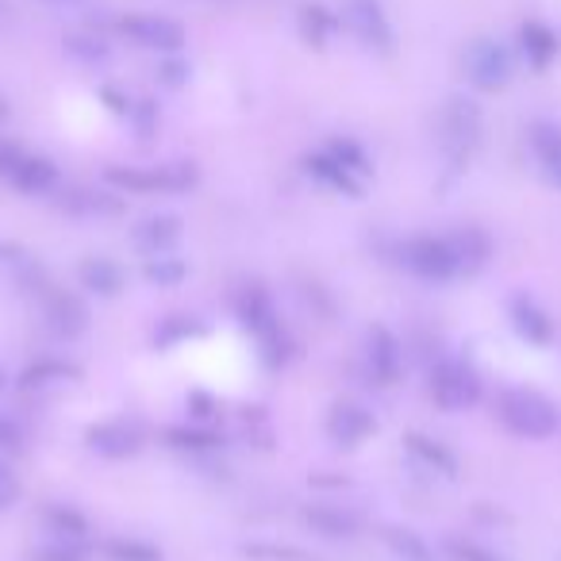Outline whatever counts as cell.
<instances>
[{
	"mask_svg": "<svg viewBox=\"0 0 561 561\" xmlns=\"http://www.w3.org/2000/svg\"><path fill=\"white\" fill-rule=\"evenodd\" d=\"M104 553L112 561H162V550L154 542H142V538H112Z\"/></svg>",
	"mask_w": 561,
	"mask_h": 561,
	"instance_id": "f1b7e54d",
	"label": "cell"
},
{
	"mask_svg": "<svg viewBox=\"0 0 561 561\" xmlns=\"http://www.w3.org/2000/svg\"><path fill=\"white\" fill-rule=\"evenodd\" d=\"M328 150L339 158V162L346 165V170L358 173L362 181H366L369 173H374V165H369V154H366V150H362L354 139H331V142H328Z\"/></svg>",
	"mask_w": 561,
	"mask_h": 561,
	"instance_id": "836d02e7",
	"label": "cell"
},
{
	"mask_svg": "<svg viewBox=\"0 0 561 561\" xmlns=\"http://www.w3.org/2000/svg\"><path fill=\"white\" fill-rule=\"evenodd\" d=\"M343 20L362 47L381 50V55L392 50V39H397V35H392V24H389V16H385L381 0H346Z\"/></svg>",
	"mask_w": 561,
	"mask_h": 561,
	"instance_id": "9c48e42d",
	"label": "cell"
},
{
	"mask_svg": "<svg viewBox=\"0 0 561 561\" xmlns=\"http://www.w3.org/2000/svg\"><path fill=\"white\" fill-rule=\"evenodd\" d=\"M530 147H535V158L542 165V173L561 185V127L558 124H535L530 127Z\"/></svg>",
	"mask_w": 561,
	"mask_h": 561,
	"instance_id": "cb8c5ba5",
	"label": "cell"
},
{
	"mask_svg": "<svg viewBox=\"0 0 561 561\" xmlns=\"http://www.w3.org/2000/svg\"><path fill=\"white\" fill-rule=\"evenodd\" d=\"M443 550L450 553L454 561H504V553H496L492 546L477 542V538H461V535L446 538Z\"/></svg>",
	"mask_w": 561,
	"mask_h": 561,
	"instance_id": "d6a6232c",
	"label": "cell"
},
{
	"mask_svg": "<svg viewBox=\"0 0 561 561\" xmlns=\"http://www.w3.org/2000/svg\"><path fill=\"white\" fill-rule=\"evenodd\" d=\"M4 116H9V104H4V101H0V119H4Z\"/></svg>",
	"mask_w": 561,
	"mask_h": 561,
	"instance_id": "b9f144b4",
	"label": "cell"
},
{
	"mask_svg": "<svg viewBox=\"0 0 561 561\" xmlns=\"http://www.w3.org/2000/svg\"><path fill=\"white\" fill-rule=\"evenodd\" d=\"M305 523L312 530H320L323 538H354L362 530V519L351 512V507L339 504H312L305 507Z\"/></svg>",
	"mask_w": 561,
	"mask_h": 561,
	"instance_id": "ffe728a7",
	"label": "cell"
},
{
	"mask_svg": "<svg viewBox=\"0 0 561 561\" xmlns=\"http://www.w3.org/2000/svg\"><path fill=\"white\" fill-rule=\"evenodd\" d=\"M78 277H81V285H85L89 293H96V297H119L124 293V265L119 262H112V257H104V254H96V257H85L81 262V270H78Z\"/></svg>",
	"mask_w": 561,
	"mask_h": 561,
	"instance_id": "ac0fdd59",
	"label": "cell"
},
{
	"mask_svg": "<svg viewBox=\"0 0 561 561\" xmlns=\"http://www.w3.org/2000/svg\"><path fill=\"white\" fill-rule=\"evenodd\" d=\"M66 47H70L78 58H85V62H101V58L108 55V47H104L101 39H70Z\"/></svg>",
	"mask_w": 561,
	"mask_h": 561,
	"instance_id": "8d00e7d4",
	"label": "cell"
},
{
	"mask_svg": "<svg viewBox=\"0 0 561 561\" xmlns=\"http://www.w3.org/2000/svg\"><path fill=\"white\" fill-rule=\"evenodd\" d=\"M165 443L178 446V450H211L219 446V435L211 427H170L165 431Z\"/></svg>",
	"mask_w": 561,
	"mask_h": 561,
	"instance_id": "4dcf8cb0",
	"label": "cell"
},
{
	"mask_svg": "<svg viewBox=\"0 0 561 561\" xmlns=\"http://www.w3.org/2000/svg\"><path fill=\"white\" fill-rule=\"evenodd\" d=\"M119 35L131 39L135 47L154 50V55H178L185 47V27L170 16H154V12H131L119 20Z\"/></svg>",
	"mask_w": 561,
	"mask_h": 561,
	"instance_id": "52a82bcc",
	"label": "cell"
},
{
	"mask_svg": "<svg viewBox=\"0 0 561 561\" xmlns=\"http://www.w3.org/2000/svg\"><path fill=\"white\" fill-rule=\"evenodd\" d=\"M47 323L58 331V335H66V339H73V335H81L85 331V323H89V312H85V305H81L73 293H47Z\"/></svg>",
	"mask_w": 561,
	"mask_h": 561,
	"instance_id": "44dd1931",
	"label": "cell"
},
{
	"mask_svg": "<svg viewBox=\"0 0 561 561\" xmlns=\"http://www.w3.org/2000/svg\"><path fill=\"white\" fill-rule=\"evenodd\" d=\"M496 420L507 435L527 438V443H546L558 435L561 408L538 389H504L496 397Z\"/></svg>",
	"mask_w": 561,
	"mask_h": 561,
	"instance_id": "7a4b0ae2",
	"label": "cell"
},
{
	"mask_svg": "<svg viewBox=\"0 0 561 561\" xmlns=\"http://www.w3.org/2000/svg\"><path fill=\"white\" fill-rule=\"evenodd\" d=\"M4 381H9V377H4V369H0V389H4Z\"/></svg>",
	"mask_w": 561,
	"mask_h": 561,
	"instance_id": "7bdbcfd3",
	"label": "cell"
},
{
	"mask_svg": "<svg viewBox=\"0 0 561 561\" xmlns=\"http://www.w3.org/2000/svg\"><path fill=\"white\" fill-rule=\"evenodd\" d=\"M85 446L108 461H124L142 450V435H139V427L127 420H104L85 431Z\"/></svg>",
	"mask_w": 561,
	"mask_h": 561,
	"instance_id": "8fae6325",
	"label": "cell"
},
{
	"mask_svg": "<svg viewBox=\"0 0 561 561\" xmlns=\"http://www.w3.org/2000/svg\"><path fill=\"white\" fill-rule=\"evenodd\" d=\"M461 66H466V81L473 89H481V93H500V89H507L515 78L512 50L496 39H473L466 47Z\"/></svg>",
	"mask_w": 561,
	"mask_h": 561,
	"instance_id": "8992f818",
	"label": "cell"
},
{
	"mask_svg": "<svg viewBox=\"0 0 561 561\" xmlns=\"http://www.w3.org/2000/svg\"><path fill=\"white\" fill-rule=\"evenodd\" d=\"M339 27H343V20L331 16L323 4H305V9H300V32H305V39L312 43V47H328Z\"/></svg>",
	"mask_w": 561,
	"mask_h": 561,
	"instance_id": "484cf974",
	"label": "cell"
},
{
	"mask_svg": "<svg viewBox=\"0 0 561 561\" xmlns=\"http://www.w3.org/2000/svg\"><path fill=\"white\" fill-rule=\"evenodd\" d=\"M20 496V481H16V473H12L4 461H0V507H9L12 500Z\"/></svg>",
	"mask_w": 561,
	"mask_h": 561,
	"instance_id": "f35d334b",
	"label": "cell"
},
{
	"mask_svg": "<svg viewBox=\"0 0 561 561\" xmlns=\"http://www.w3.org/2000/svg\"><path fill=\"white\" fill-rule=\"evenodd\" d=\"M374 431H377L374 412H369L366 404H358V400H339V404L328 412V438L335 446L354 450V446L366 443Z\"/></svg>",
	"mask_w": 561,
	"mask_h": 561,
	"instance_id": "7c38bea8",
	"label": "cell"
},
{
	"mask_svg": "<svg viewBox=\"0 0 561 561\" xmlns=\"http://www.w3.org/2000/svg\"><path fill=\"white\" fill-rule=\"evenodd\" d=\"M4 181H9L12 188H20V193H27V196H43V193H50V188L58 185V165L50 162V158L24 150Z\"/></svg>",
	"mask_w": 561,
	"mask_h": 561,
	"instance_id": "5bb4252c",
	"label": "cell"
},
{
	"mask_svg": "<svg viewBox=\"0 0 561 561\" xmlns=\"http://www.w3.org/2000/svg\"><path fill=\"white\" fill-rule=\"evenodd\" d=\"M427 392L435 400V408L443 412H469L473 404H481L484 381L469 362L461 358H438L427 374Z\"/></svg>",
	"mask_w": 561,
	"mask_h": 561,
	"instance_id": "3957f363",
	"label": "cell"
},
{
	"mask_svg": "<svg viewBox=\"0 0 561 561\" xmlns=\"http://www.w3.org/2000/svg\"><path fill=\"white\" fill-rule=\"evenodd\" d=\"M385 542L392 546V553L404 561H431L435 553H431V546L423 542V535H415V530L408 527H389L385 530Z\"/></svg>",
	"mask_w": 561,
	"mask_h": 561,
	"instance_id": "83f0119b",
	"label": "cell"
},
{
	"mask_svg": "<svg viewBox=\"0 0 561 561\" xmlns=\"http://www.w3.org/2000/svg\"><path fill=\"white\" fill-rule=\"evenodd\" d=\"M234 316L239 323L257 339V351H262L265 366H285L293 354V343L280 328V316H277V305H273L270 289L257 285V280H247L234 297Z\"/></svg>",
	"mask_w": 561,
	"mask_h": 561,
	"instance_id": "6da1fadb",
	"label": "cell"
},
{
	"mask_svg": "<svg viewBox=\"0 0 561 561\" xmlns=\"http://www.w3.org/2000/svg\"><path fill=\"white\" fill-rule=\"evenodd\" d=\"M305 170L312 173L320 185H328V188H335V193H346V196H362V188H366V181L358 178V173H351L343 162H339L335 154H331L328 147L323 150H316V154H308L305 158Z\"/></svg>",
	"mask_w": 561,
	"mask_h": 561,
	"instance_id": "2e32d148",
	"label": "cell"
},
{
	"mask_svg": "<svg viewBox=\"0 0 561 561\" xmlns=\"http://www.w3.org/2000/svg\"><path fill=\"white\" fill-rule=\"evenodd\" d=\"M131 242L142 250V254H170L181 242V216H170V211H158V216L139 219V227L131 231Z\"/></svg>",
	"mask_w": 561,
	"mask_h": 561,
	"instance_id": "9a60e30c",
	"label": "cell"
},
{
	"mask_svg": "<svg viewBox=\"0 0 561 561\" xmlns=\"http://www.w3.org/2000/svg\"><path fill=\"white\" fill-rule=\"evenodd\" d=\"M24 446V427L9 415H0V450H20Z\"/></svg>",
	"mask_w": 561,
	"mask_h": 561,
	"instance_id": "d590c367",
	"label": "cell"
},
{
	"mask_svg": "<svg viewBox=\"0 0 561 561\" xmlns=\"http://www.w3.org/2000/svg\"><path fill=\"white\" fill-rule=\"evenodd\" d=\"M404 450L412 454V458L420 461L423 469H431V473L458 477V458H454V450H446L438 438L423 435V431H408V435H404Z\"/></svg>",
	"mask_w": 561,
	"mask_h": 561,
	"instance_id": "e0dca14e",
	"label": "cell"
},
{
	"mask_svg": "<svg viewBox=\"0 0 561 561\" xmlns=\"http://www.w3.org/2000/svg\"><path fill=\"white\" fill-rule=\"evenodd\" d=\"M104 181L124 193H188L196 185L193 162H170V165H108Z\"/></svg>",
	"mask_w": 561,
	"mask_h": 561,
	"instance_id": "277c9868",
	"label": "cell"
},
{
	"mask_svg": "<svg viewBox=\"0 0 561 561\" xmlns=\"http://www.w3.org/2000/svg\"><path fill=\"white\" fill-rule=\"evenodd\" d=\"M89 542L85 538H50L47 546L35 550V561H89Z\"/></svg>",
	"mask_w": 561,
	"mask_h": 561,
	"instance_id": "f546056e",
	"label": "cell"
},
{
	"mask_svg": "<svg viewBox=\"0 0 561 561\" xmlns=\"http://www.w3.org/2000/svg\"><path fill=\"white\" fill-rule=\"evenodd\" d=\"M519 47H523V58H527L535 70H546V66L558 58L561 39L550 24H542V20H527V24L519 27Z\"/></svg>",
	"mask_w": 561,
	"mask_h": 561,
	"instance_id": "d6986e66",
	"label": "cell"
},
{
	"mask_svg": "<svg viewBox=\"0 0 561 561\" xmlns=\"http://www.w3.org/2000/svg\"><path fill=\"white\" fill-rule=\"evenodd\" d=\"M142 277L150 285H158V289H173V285H181L188 277V265L173 254H150L147 265H142Z\"/></svg>",
	"mask_w": 561,
	"mask_h": 561,
	"instance_id": "4316f807",
	"label": "cell"
},
{
	"mask_svg": "<svg viewBox=\"0 0 561 561\" xmlns=\"http://www.w3.org/2000/svg\"><path fill=\"white\" fill-rule=\"evenodd\" d=\"M247 558H270V561H308L300 550H277V546H247Z\"/></svg>",
	"mask_w": 561,
	"mask_h": 561,
	"instance_id": "74e56055",
	"label": "cell"
},
{
	"mask_svg": "<svg viewBox=\"0 0 561 561\" xmlns=\"http://www.w3.org/2000/svg\"><path fill=\"white\" fill-rule=\"evenodd\" d=\"M162 73H165V81H170V85H181V81H185V66H178V62H165Z\"/></svg>",
	"mask_w": 561,
	"mask_h": 561,
	"instance_id": "60d3db41",
	"label": "cell"
},
{
	"mask_svg": "<svg viewBox=\"0 0 561 561\" xmlns=\"http://www.w3.org/2000/svg\"><path fill=\"white\" fill-rule=\"evenodd\" d=\"M446 239H450L461 273H477L492 257V239H489V231H481V227H461V231L446 234Z\"/></svg>",
	"mask_w": 561,
	"mask_h": 561,
	"instance_id": "603a6c76",
	"label": "cell"
},
{
	"mask_svg": "<svg viewBox=\"0 0 561 561\" xmlns=\"http://www.w3.org/2000/svg\"><path fill=\"white\" fill-rule=\"evenodd\" d=\"M4 12H9V9H4V0H0V16H4Z\"/></svg>",
	"mask_w": 561,
	"mask_h": 561,
	"instance_id": "ee69618b",
	"label": "cell"
},
{
	"mask_svg": "<svg viewBox=\"0 0 561 561\" xmlns=\"http://www.w3.org/2000/svg\"><path fill=\"white\" fill-rule=\"evenodd\" d=\"M66 208L78 216H112V211H119V201L112 193H73L66 196Z\"/></svg>",
	"mask_w": 561,
	"mask_h": 561,
	"instance_id": "1f68e13d",
	"label": "cell"
},
{
	"mask_svg": "<svg viewBox=\"0 0 561 561\" xmlns=\"http://www.w3.org/2000/svg\"><path fill=\"white\" fill-rule=\"evenodd\" d=\"M55 4H62V0H55Z\"/></svg>",
	"mask_w": 561,
	"mask_h": 561,
	"instance_id": "f6af8a7d",
	"label": "cell"
},
{
	"mask_svg": "<svg viewBox=\"0 0 561 561\" xmlns=\"http://www.w3.org/2000/svg\"><path fill=\"white\" fill-rule=\"evenodd\" d=\"M201 323H193L188 316H170V320L158 328V346H178V343H185V339H196L201 335Z\"/></svg>",
	"mask_w": 561,
	"mask_h": 561,
	"instance_id": "e575fe53",
	"label": "cell"
},
{
	"mask_svg": "<svg viewBox=\"0 0 561 561\" xmlns=\"http://www.w3.org/2000/svg\"><path fill=\"white\" fill-rule=\"evenodd\" d=\"M443 142L454 162H466L481 142V108L469 96H454L443 112Z\"/></svg>",
	"mask_w": 561,
	"mask_h": 561,
	"instance_id": "ba28073f",
	"label": "cell"
},
{
	"mask_svg": "<svg viewBox=\"0 0 561 561\" xmlns=\"http://www.w3.org/2000/svg\"><path fill=\"white\" fill-rule=\"evenodd\" d=\"M188 408H193V420H216V400L211 397H204V392H193V397H188Z\"/></svg>",
	"mask_w": 561,
	"mask_h": 561,
	"instance_id": "ab89813d",
	"label": "cell"
},
{
	"mask_svg": "<svg viewBox=\"0 0 561 561\" xmlns=\"http://www.w3.org/2000/svg\"><path fill=\"white\" fill-rule=\"evenodd\" d=\"M81 369L73 366V362L66 358H39L35 366L24 369V377H20V385H24L27 392H47V389H62V385L78 381Z\"/></svg>",
	"mask_w": 561,
	"mask_h": 561,
	"instance_id": "7402d4cb",
	"label": "cell"
},
{
	"mask_svg": "<svg viewBox=\"0 0 561 561\" xmlns=\"http://www.w3.org/2000/svg\"><path fill=\"white\" fill-rule=\"evenodd\" d=\"M507 320H512L515 335L530 346H550L553 339H558V328H553L550 312H546L535 297H527V293H515V297L507 300Z\"/></svg>",
	"mask_w": 561,
	"mask_h": 561,
	"instance_id": "4fadbf2b",
	"label": "cell"
},
{
	"mask_svg": "<svg viewBox=\"0 0 561 561\" xmlns=\"http://www.w3.org/2000/svg\"><path fill=\"white\" fill-rule=\"evenodd\" d=\"M366 369L377 385H397L404 374V346L385 323H374L366 331Z\"/></svg>",
	"mask_w": 561,
	"mask_h": 561,
	"instance_id": "30bf717a",
	"label": "cell"
},
{
	"mask_svg": "<svg viewBox=\"0 0 561 561\" xmlns=\"http://www.w3.org/2000/svg\"><path fill=\"white\" fill-rule=\"evenodd\" d=\"M400 265L420 280H454L461 277V265L446 234H412L400 242Z\"/></svg>",
	"mask_w": 561,
	"mask_h": 561,
	"instance_id": "5b68a950",
	"label": "cell"
},
{
	"mask_svg": "<svg viewBox=\"0 0 561 561\" xmlns=\"http://www.w3.org/2000/svg\"><path fill=\"white\" fill-rule=\"evenodd\" d=\"M43 527H47L50 538H85L89 535V519L73 504H47Z\"/></svg>",
	"mask_w": 561,
	"mask_h": 561,
	"instance_id": "d4e9b609",
	"label": "cell"
}]
</instances>
